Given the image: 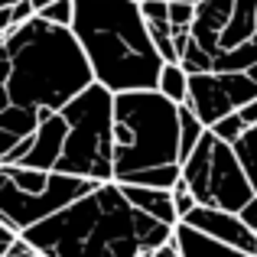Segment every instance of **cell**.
I'll use <instances>...</instances> for the list:
<instances>
[{
	"label": "cell",
	"mask_w": 257,
	"mask_h": 257,
	"mask_svg": "<svg viewBox=\"0 0 257 257\" xmlns=\"http://www.w3.org/2000/svg\"><path fill=\"white\" fill-rule=\"evenodd\" d=\"M173 231L137 212L117 182H101L82 202L30 228L23 241L43 257H153Z\"/></svg>",
	"instance_id": "obj_1"
},
{
	"label": "cell",
	"mask_w": 257,
	"mask_h": 257,
	"mask_svg": "<svg viewBox=\"0 0 257 257\" xmlns=\"http://www.w3.org/2000/svg\"><path fill=\"white\" fill-rule=\"evenodd\" d=\"M94 85V72L72 30L33 20L0 39V107H36L62 114Z\"/></svg>",
	"instance_id": "obj_2"
},
{
	"label": "cell",
	"mask_w": 257,
	"mask_h": 257,
	"mask_svg": "<svg viewBox=\"0 0 257 257\" xmlns=\"http://www.w3.org/2000/svg\"><path fill=\"white\" fill-rule=\"evenodd\" d=\"M94 82L114 94L157 91L163 59L137 0H75V26Z\"/></svg>",
	"instance_id": "obj_3"
},
{
	"label": "cell",
	"mask_w": 257,
	"mask_h": 257,
	"mask_svg": "<svg viewBox=\"0 0 257 257\" xmlns=\"http://www.w3.org/2000/svg\"><path fill=\"white\" fill-rule=\"evenodd\" d=\"M176 166H182L179 104L160 91L114 94V182L131 186L144 173Z\"/></svg>",
	"instance_id": "obj_4"
},
{
	"label": "cell",
	"mask_w": 257,
	"mask_h": 257,
	"mask_svg": "<svg viewBox=\"0 0 257 257\" xmlns=\"http://www.w3.org/2000/svg\"><path fill=\"white\" fill-rule=\"evenodd\" d=\"M69 140L56 173L88 182H114V91L94 82L62 111Z\"/></svg>",
	"instance_id": "obj_5"
},
{
	"label": "cell",
	"mask_w": 257,
	"mask_h": 257,
	"mask_svg": "<svg viewBox=\"0 0 257 257\" xmlns=\"http://www.w3.org/2000/svg\"><path fill=\"white\" fill-rule=\"evenodd\" d=\"M182 182L192 189L199 205L221 208V212H234V215H241V208L257 195L238 150L221 144L212 131L202 137L199 150L182 163Z\"/></svg>",
	"instance_id": "obj_6"
},
{
	"label": "cell",
	"mask_w": 257,
	"mask_h": 257,
	"mask_svg": "<svg viewBox=\"0 0 257 257\" xmlns=\"http://www.w3.org/2000/svg\"><path fill=\"white\" fill-rule=\"evenodd\" d=\"M98 186L101 182H88V179H78V176L52 173V182H49L46 192L26 195V192H20L10 179L0 176V221L17 228L20 234H26L30 228L56 218V215L65 212L69 205L82 202L85 195H91Z\"/></svg>",
	"instance_id": "obj_7"
},
{
	"label": "cell",
	"mask_w": 257,
	"mask_h": 257,
	"mask_svg": "<svg viewBox=\"0 0 257 257\" xmlns=\"http://www.w3.org/2000/svg\"><path fill=\"white\" fill-rule=\"evenodd\" d=\"M257 101V82L247 72H208V75H192L189 82V101L186 104L199 114V120L212 131L218 120L238 114Z\"/></svg>",
	"instance_id": "obj_8"
},
{
	"label": "cell",
	"mask_w": 257,
	"mask_h": 257,
	"mask_svg": "<svg viewBox=\"0 0 257 257\" xmlns=\"http://www.w3.org/2000/svg\"><path fill=\"white\" fill-rule=\"evenodd\" d=\"M186 225L195 228V231H202V234H208V238H215V241H221V244H228V247H238V251L257 257V234L241 221V215H234V212L199 205L186 218Z\"/></svg>",
	"instance_id": "obj_9"
},
{
	"label": "cell",
	"mask_w": 257,
	"mask_h": 257,
	"mask_svg": "<svg viewBox=\"0 0 257 257\" xmlns=\"http://www.w3.org/2000/svg\"><path fill=\"white\" fill-rule=\"evenodd\" d=\"M65 140H69V120H65L62 114L43 111V127H39L30 153H26L17 166H23V170H39V173H56L59 160H62V153H65Z\"/></svg>",
	"instance_id": "obj_10"
},
{
	"label": "cell",
	"mask_w": 257,
	"mask_h": 257,
	"mask_svg": "<svg viewBox=\"0 0 257 257\" xmlns=\"http://www.w3.org/2000/svg\"><path fill=\"white\" fill-rule=\"evenodd\" d=\"M238 0H202L195 4V23H192V43L199 49H205L208 56H218L221 36H225L228 23L234 17Z\"/></svg>",
	"instance_id": "obj_11"
},
{
	"label": "cell",
	"mask_w": 257,
	"mask_h": 257,
	"mask_svg": "<svg viewBox=\"0 0 257 257\" xmlns=\"http://www.w3.org/2000/svg\"><path fill=\"white\" fill-rule=\"evenodd\" d=\"M39 127H43V111H36V107H0V160L10 157L26 140H33Z\"/></svg>",
	"instance_id": "obj_12"
},
{
	"label": "cell",
	"mask_w": 257,
	"mask_h": 257,
	"mask_svg": "<svg viewBox=\"0 0 257 257\" xmlns=\"http://www.w3.org/2000/svg\"><path fill=\"white\" fill-rule=\"evenodd\" d=\"M127 195V202H131L137 212H144L147 218L160 221V225H182L179 215H176V202H173V192L170 189H147V186H120Z\"/></svg>",
	"instance_id": "obj_13"
},
{
	"label": "cell",
	"mask_w": 257,
	"mask_h": 257,
	"mask_svg": "<svg viewBox=\"0 0 257 257\" xmlns=\"http://www.w3.org/2000/svg\"><path fill=\"white\" fill-rule=\"evenodd\" d=\"M173 244H176V251L182 257H251V254L238 251V247H228V244H221V241H215V238H208V234L189 228L186 221L176 225Z\"/></svg>",
	"instance_id": "obj_14"
},
{
	"label": "cell",
	"mask_w": 257,
	"mask_h": 257,
	"mask_svg": "<svg viewBox=\"0 0 257 257\" xmlns=\"http://www.w3.org/2000/svg\"><path fill=\"white\" fill-rule=\"evenodd\" d=\"M205 134H208V127L199 120V114H195L189 104H182L179 107V160L182 163L199 150V144H202Z\"/></svg>",
	"instance_id": "obj_15"
},
{
	"label": "cell",
	"mask_w": 257,
	"mask_h": 257,
	"mask_svg": "<svg viewBox=\"0 0 257 257\" xmlns=\"http://www.w3.org/2000/svg\"><path fill=\"white\" fill-rule=\"evenodd\" d=\"M189 82H192V75H189L182 65H163V75H160L157 91L163 94L166 101H173V104L182 107L189 101Z\"/></svg>",
	"instance_id": "obj_16"
},
{
	"label": "cell",
	"mask_w": 257,
	"mask_h": 257,
	"mask_svg": "<svg viewBox=\"0 0 257 257\" xmlns=\"http://www.w3.org/2000/svg\"><path fill=\"white\" fill-rule=\"evenodd\" d=\"M0 176H4V179H10L13 186H17L20 192H26V195L46 192V189H49V182H52V173L23 170V166H0Z\"/></svg>",
	"instance_id": "obj_17"
},
{
	"label": "cell",
	"mask_w": 257,
	"mask_h": 257,
	"mask_svg": "<svg viewBox=\"0 0 257 257\" xmlns=\"http://www.w3.org/2000/svg\"><path fill=\"white\" fill-rule=\"evenodd\" d=\"M251 131V127L241 120V114H231V117H225V120H218V124L212 127V134L221 140V144H228V147H238L241 140H244V134Z\"/></svg>",
	"instance_id": "obj_18"
},
{
	"label": "cell",
	"mask_w": 257,
	"mask_h": 257,
	"mask_svg": "<svg viewBox=\"0 0 257 257\" xmlns=\"http://www.w3.org/2000/svg\"><path fill=\"white\" fill-rule=\"evenodd\" d=\"M234 150H238L241 163H244V170H247V179H251V186L257 192V127H251V131L244 134V140H241Z\"/></svg>",
	"instance_id": "obj_19"
},
{
	"label": "cell",
	"mask_w": 257,
	"mask_h": 257,
	"mask_svg": "<svg viewBox=\"0 0 257 257\" xmlns=\"http://www.w3.org/2000/svg\"><path fill=\"white\" fill-rule=\"evenodd\" d=\"M39 20H46V23H52V26L72 30V26H75V0H59V4H52L49 10L39 13Z\"/></svg>",
	"instance_id": "obj_20"
},
{
	"label": "cell",
	"mask_w": 257,
	"mask_h": 257,
	"mask_svg": "<svg viewBox=\"0 0 257 257\" xmlns=\"http://www.w3.org/2000/svg\"><path fill=\"white\" fill-rule=\"evenodd\" d=\"M173 202H176V215H179V221H186L189 215L199 208V199L192 195V189H189L182 179H179V186L173 189Z\"/></svg>",
	"instance_id": "obj_21"
},
{
	"label": "cell",
	"mask_w": 257,
	"mask_h": 257,
	"mask_svg": "<svg viewBox=\"0 0 257 257\" xmlns=\"http://www.w3.org/2000/svg\"><path fill=\"white\" fill-rule=\"evenodd\" d=\"M195 4H170V26L173 30H192Z\"/></svg>",
	"instance_id": "obj_22"
},
{
	"label": "cell",
	"mask_w": 257,
	"mask_h": 257,
	"mask_svg": "<svg viewBox=\"0 0 257 257\" xmlns=\"http://www.w3.org/2000/svg\"><path fill=\"white\" fill-rule=\"evenodd\" d=\"M140 10H144L147 23H160V20H170V4H163V0H147V4H140Z\"/></svg>",
	"instance_id": "obj_23"
},
{
	"label": "cell",
	"mask_w": 257,
	"mask_h": 257,
	"mask_svg": "<svg viewBox=\"0 0 257 257\" xmlns=\"http://www.w3.org/2000/svg\"><path fill=\"white\" fill-rule=\"evenodd\" d=\"M241 221H244V225H247V228H251V231L257 234V195H254L251 202H247L244 208H241Z\"/></svg>",
	"instance_id": "obj_24"
},
{
	"label": "cell",
	"mask_w": 257,
	"mask_h": 257,
	"mask_svg": "<svg viewBox=\"0 0 257 257\" xmlns=\"http://www.w3.org/2000/svg\"><path fill=\"white\" fill-rule=\"evenodd\" d=\"M238 114H241V120H244L247 127H257V101H251L247 107H241Z\"/></svg>",
	"instance_id": "obj_25"
},
{
	"label": "cell",
	"mask_w": 257,
	"mask_h": 257,
	"mask_svg": "<svg viewBox=\"0 0 257 257\" xmlns=\"http://www.w3.org/2000/svg\"><path fill=\"white\" fill-rule=\"evenodd\" d=\"M7 257H43V254H39V251H33V247L26 244V241H20V244L13 247V251L7 254Z\"/></svg>",
	"instance_id": "obj_26"
},
{
	"label": "cell",
	"mask_w": 257,
	"mask_h": 257,
	"mask_svg": "<svg viewBox=\"0 0 257 257\" xmlns=\"http://www.w3.org/2000/svg\"><path fill=\"white\" fill-rule=\"evenodd\" d=\"M153 257H182V254L176 251V244H173V241H170V244H166V247H160V251L153 254Z\"/></svg>",
	"instance_id": "obj_27"
},
{
	"label": "cell",
	"mask_w": 257,
	"mask_h": 257,
	"mask_svg": "<svg viewBox=\"0 0 257 257\" xmlns=\"http://www.w3.org/2000/svg\"><path fill=\"white\" fill-rule=\"evenodd\" d=\"M33 7H36V13H43V10H49L52 4H59V0H30Z\"/></svg>",
	"instance_id": "obj_28"
},
{
	"label": "cell",
	"mask_w": 257,
	"mask_h": 257,
	"mask_svg": "<svg viewBox=\"0 0 257 257\" xmlns=\"http://www.w3.org/2000/svg\"><path fill=\"white\" fill-rule=\"evenodd\" d=\"M17 4H23V0H0V10H13Z\"/></svg>",
	"instance_id": "obj_29"
},
{
	"label": "cell",
	"mask_w": 257,
	"mask_h": 257,
	"mask_svg": "<svg viewBox=\"0 0 257 257\" xmlns=\"http://www.w3.org/2000/svg\"><path fill=\"white\" fill-rule=\"evenodd\" d=\"M251 46H254V52H257V36H254V43H251Z\"/></svg>",
	"instance_id": "obj_30"
},
{
	"label": "cell",
	"mask_w": 257,
	"mask_h": 257,
	"mask_svg": "<svg viewBox=\"0 0 257 257\" xmlns=\"http://www.w3.org/2000/svg\"><path fill=\"white\" fill-rule=\"evenodd\" d=\"M137 4H147V0H137Z\"/></svg>",
	"instance_id": "obj_31"
}]
</instances>
